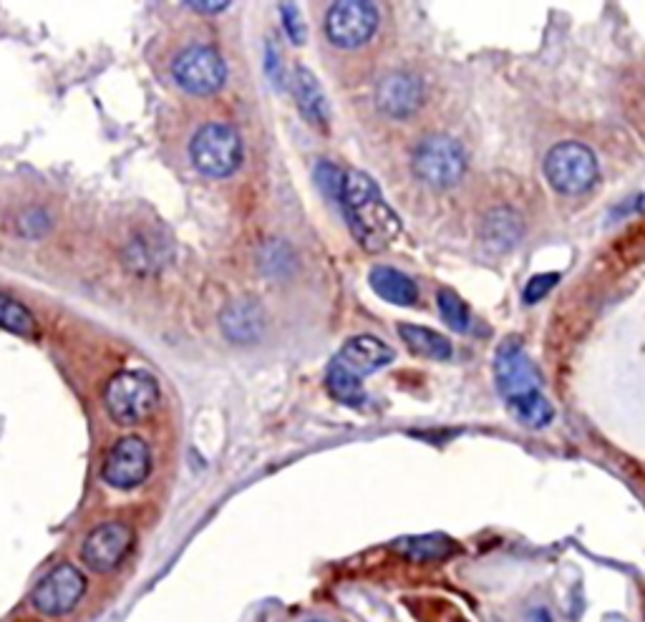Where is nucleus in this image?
Instances as JSON below:
<instances>
[{"label":"nucleus","instance_id":"f257e3e1","mask_svg":"<svg viewBox=\"0 0 645 622\" xmlns=\"http://www.w3.org/2000/svg\"><path fill=\"white\" fill-rule=\"evenodd\" d=\"M343 212L348 217L353 237L368 252H381L401 235V220L391 210L381 189L368 174L348 172L341 194Z\"/></svg>","mask_w":645,"mask_h":622},{"label":"nucleus","instance_id":"f03ea898","mask_svg":"<svg viewBox=\"0 0 645 622\" xmlns=\"http://www.w3.org/2000/svg\"><path fill=\"white\" fill-rule=\"evenodd\" d=\"M396 353L391 345L373 335H358L343 345L338 356L328 366V391L343 406L361 408L366 403V391H363V378L368 373H376L378 368L394 363Z\"/></svg>","mask_w":645,"mask_h":622},{"label":"nucleus","instance_id":"7ed1b4c3","mask_svg":"<svg viewBox=\"0 0 645 622\" xmlns=\"http://www.w3.org/2000/svg\"><path fill=\"white\" fill-rule=\"evenodd\" d=\"M545 179L562 197L588 194L600 179L598 157L580 142L555 144L545 157Z\"/></svg>","mask_w":645,"mask_h":622},{"label":"nucleus","instance_id":"20e7f679","mask_svg":"<svg viewBox=\"0 0 645 622\" xmlns=\"http://www.w3.org/2000/svg\"><path fill=\"white\" fill-rule=\"evenodd\" d=\"M157 398V381L144 371L116 373L104 391L106 411L121 426H132L147 419L157 406Z\"/></svg>","mask_w":645,"mask_h":622},{"label":"nucleus","instance_id":"39448f33","mask_svg":"<svg viewBox=\"0 0 645 622\" xmlns=\"http://www.w3.org/2000/svg\"><path fill=\"white\" fill-rule=\"evenodd\" d=\"M414 174L434 189H449L462 182L467 172L464 147L451 136H426L414 152Z\"/></svg>","mask_w":645,"mask_h":622},{"label":"nucleus","instance_id":"423d86ee","mask_svg":"<svg viewBox=\"0 0 645 622\" xmlns=\"http://www.w3.org/2000/svg\"><path fill=\"white\" fill-rule=\"evenodd\" d=\"M89 590L84 572L71 562H61L38 580L31 592V605L46 617H63L74 612Z\"/></svg>","mask_w":645,"mask_h":622},{"label":"nucleus","instance_id":"0eeeda50","mask_svg":"<svg viewBox=\"0 0 645 622\" xmlns=\"http://www.w3.org/2000/svg\"><path fill=\"white\" fill-rule=\"evenodd\" d=\"M242 159L240 136L227 124H207L192 142V162L205 177H230Z\"/></svg>","mask_w":645,"mask_h":622},{"label":"nucleus","instance_id":"6e6552de","mask_svg":"<svg viewBox=\"0 0 645 622\" xmlns=\"http://www.w3.org/2000/svg\"><path fill=\"white\" fill-rule=\"evenodd\" d=\"M378 28V8L363 0L333 3L326 16V33L333 46L358 48L373 38Z\"/></svg>","mask_w":645,"mask_h":622},{"label":"nucleus","instance_id":"1a4fd4ad","mask_svg":"<svg viewBox=\"0 0 645 622\" xmlns=\"http://www.w3.org/2000/svg\"><path fill=\"white\" fill-rule=\"evenodd\" d=\"M227 79V68L220 53L215 48L195 46L184 51L174 61V81L182 86L187 94L210 96L222 89Z\"/></svg>","mask_w":645,"mask_h":622},{"label":"nucleus","instance_id":"9d476101","mask_svg":"<svg viewBox=\"0 0 645 622\" xmlns=\"http://www.w3.org/2000/svg\"><path fill=\"white\" fill-rule=\"evenodd\" d=\"M540 381V368L532 363L520 340L507 338L499 343L497 356H494V383L507 401L522 393L540 391Z\"/></svg>","mask_w":645,"mask_h":622},{"label":"nucleus","instance_id":"9b49d317","mask_svg":"<svg viewBox=\"0 0 645 622\" xmlns=\"http://www.w3.org/2000/svg\"><path fill=\"white\" fill-rule=\"evenodd\" d=\"M152 469V454L144 439L139 436H124L116 441L114 449L106 456L104 466H101V476L109 487L129 492L144 484Z\"/></svg>","mask_w":645,"mask_h":622},{"label":"nucleus","instance_id":"f8f14e48","mask_svg":"<svg viewBox=\"0 0 645 622\" xmlns=\"http://www.w3.org/2000/svg\"><path fill=\"white\" fill-rule=\"evenodd\" d=\"M134 532L129 524L124 522H106L99 524L94 532L81 544V560L89 570L99 572V575H109L114 572L126 555L132 552Z\"/></svg>","mask_w":645,"mask_h":622},{"label":"nucleus","instance_id":"ddd939ff","mask_svg":"<svg viewBox=\"0 0 645 622\" xmlns=\"http://www.w3.org/2000/svg\"><path fill=\"white\" fill-rule=\"evenodd\" d=\"M424 101V86L411 74H391L378 84L376 104L391 119H409Z\"/></svg>","mask_w":645,"mask_h":622},{"label":"nucleus","instance_id":"4468645a","mask_svg":"<svg viewBox=\"0 0 645 622\" xmlns=\"http://www.w3.org/2000/svg\"><path fill=\"white\" fill-rule=\"evenodd\" d=\"M525 235V222L520 212L512 207H494L484 215L482 222V242L492 255H504L520 245Z\"/></svg>","mask_w":645,"mask_h":622},{"label":"nucleus","instance_id":"2eb2a0df","mask_svg":"<svg viewBox=\"0 0 645 622\" xmlns=\"http://www.w3.org/2000/svg\"><path fill=\"white\" fill-rule=\"evenodd\" d=\"M293 94H295V104H298L300 114L310 121L318 129H326L328 121H331V109H328V99L320 89L318 79L310 74L305 66L295 68L293 76Z\"/></svg>","mask_w":645,"mask_h":622},{"label":"nucleus","instance_id":"dca6fc26","mask_svg":"<svg viewBox=\"0 0 645 622\" xmlns=\"http://www.w3.org/2000/svg\"><path fill=\"white\" fill-rule=\"evenodd\" d=\"M394 552L411 562H444L459 552V544L446 534H416V537L396 539Z\"/></svg>","mask_w":645,"mask_h":622},{"label":"nucleus","instance_id":"f3484780","mask_svg":"<svg viewBox=\"0 0 645 622\" xmlns=\"http://www.w3.org/2000/svg\"><path fill=\"white\" fill-rule=\"evenodd\" d=\"M368 283H371L373 293L378 298H383L391 305H401V308H411L419 300V288H416L414 280L409 275H404L401 270L389 265H376L368 275Z\"/></svg>","mask_w":645,"mask_h":622},{"label":"nucleus","instance_id":"a211bd4d","mask_svg":"<svg viewBox=\"0 0 645 622\" xmlns=\"http://www.w3.org/2000/svg\"><path fill=\"white\" fill-rule=\"evenodd\" d=\"M399 335L414 356L431 358V361H449L454 356V345L449 338H444L436 330L424 328V325L401 323Z\"/></svg>","mask_w":645,"mask_h":622},{"label":"nucleus","instance_id":"6ab92c4d","mask_svg":"<svg viewBox=\"0 0 645 622\" xmlns=\"http://www.w3.org/2000/svg\"><path fill=\"white\" fill-rule=\"evenodd\" d=\"M507 408L514 419L520 421L522 426H527V429H545L555 419V408H552V403L547 401L542 391H530L509 398Z\"/></svg>","mask_w":645,"mask_h":622},{"label":"nucleus","instance_id":"aec40b11","mask_svg":"<svg viewBox=\"0 0 645 622\" xmlns=\"http://www.w3.org/2000/svg\"><path fill=\"white\" fill-rule=\"evenodd\" d=\"M222 330L230 335L232 340H252L260 335L263 330V318H260V310L252 303H235L222 313Z\"/></svg>","mask_w":645,"mask_h":622},{"label":"nucleus","instance_id":"412c9836","mask_svg":"<svg viewBox=\"0 0 645 622\" xmlns=\"http://www.w3.org/2000/svg\"><path fill=\"white\" fill-rule=\"evenodd\" d=\"M0 328L11 330L16 335H36L38 325L31 310L18 303L11 295L0 293Z\"/></svg>","mask_w":645,"mask_h":622},{"label":"nucleus","instance_id":"4be33fe9","mask_svg":"<svg viewBox=\"0 0 645 622\" xmlns=\"http://www.w3.org/2000/svg\"><path fill=\"white\" fill-rule=\"evenodd\" d=\"M436 305H439L441 320H444L454 333H467L469 325H472V315H469L467 303H464L454 290H439Z\"/></svg>","mask_w":645,"mask_h":622},{"label":"nucleus","instance_id":"5701e85b","mask_svg":"<svg viewBox=\"0 0 645 622\" xmlns=\"http://www.w3.org/2000/svg\"><path fill=\"white\" fill-rule=\"evenodd\" d=\"M315 182H318V187L323 189V192H326L328 197L338 199V202H341L343 184H346V174H343L341 169L336 167V164L320 162L318 169H315Z\"/></svg>","mask_w":645,"mask_h":622},{"label":"nucleus","instance_id":"b1692460","mask_svg":"<svg viewBox=\"0 0 645 622\" xmlns=\"http://www.w3.org/2000/svg\"><path fill=\"white\" fill-rule=\"evenodd\" d=\"M557 280H560V275H557V272H542V275H535V278H530V283L525 285L522 300H525L527 305L540 303L545 295H550V290L555 288Z\"/></svg>","mask_w":645,"mask_h":622},{"label":"nucleus","instance_id":"393cba45","mask_svg":"<svg viewBox=\"0 0 645 622\" xmlns=\"http://www.w3.org/2000/svg\"><path fill=\"white\" fill-rule=\"evenodd\" d=\"M48 225H51V222H48L46 212L41 210L26 212V215L18 220V230H21L26 237H43L48 232Z\"/></svg>","mask_w":645,"mask_h":622},{"label":"nucleus","instance_id":"a878e982","mask_svg":"<svg viewBox=\"0 0 645 622\" xmlns=\"http://www.w3.org/2000/svg\"><path fill=\"white\" fill-rule=\"evenodd\" d=\"M280 13H283V26H285V31H288V36L293 38L295 43H303L305 41V26H303V21H300L298 8L290 6V3H283V6H280Z\"/></svg>","mask_w":645,"mask_h":622},{"label":"nucleus","instance_id":"bb28decb","mask_svg":"<svg viewBox=\"0 0 645 622\" xmlns=\"http://www.w3.org/2000/svg\"><path fill=\"white\" fill-rule=\"evenodd\" d=\"M265 63H268V74H270V81H273L278 89H283V61H280V51L275 43H268V58H265Z\"/></svg>","mask_w":645,"mask_h":622},{"label":"nucleus","instance_id":"cd10ccee","mask_svg":"<svg viewBox=\"0 0 645 622\" xmlns=\"http://www.w3.org/2000/svg\"><path fill=\"white\" fill-rule=\"evenodd\" d=\"M187 8L200 13H222L230 8V3H187Z\"/></svg>","mask_w":645,"mask_h":622},{"label":"nucleus","instance_id":"c85d7f7f","mask_svg":"<svg viewBox=\"0 0 645 622\" xmlns=\"http://www.w3.org/2000/svg\"><path fill=\"white\" fill-rule=\"evenodd\" d=\"M530 622H555V620H552L550 610H545V607H535V610L530 612Z\"/></svg>","mask_w":645,"mask_h":622},{"label":"nucleus","instance_id":"c756f323","mask_svg":"<svg viewBox=\"0 0 645 622\" xmlns=\"http://www.w3.org/2000/svg\"><path fill=\"white\" fill-rule=\"evenodd\" d=\"M308 622H328V620H308Z\"/></svg>","mask_w":645,"mask_h":622}]
</instances>
